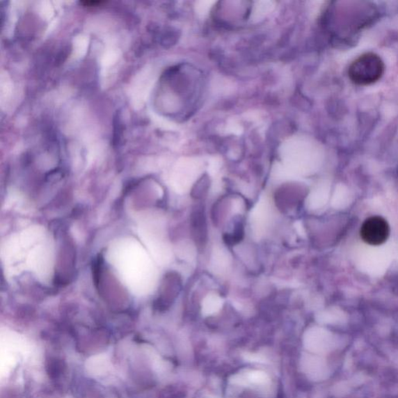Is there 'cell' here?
<instances>
[{
  "label": "cell",
  "mask_w": 398,
  "mask_h": 398,
  "mask_svg": "<svg viewBox=\"0 0 398 398\" xmlns=\"http://www.w3.org/2000/svg\"><path fill=\"white\" fill-rule=\"evenodd\" d=\"M385 65L382 58L373 52L365 53L351 63L348 70L350 81L359 86H369L379 81Z\"/></svg>",
  "instance_id": "1"
},
{
  "label": "cell",
  "mask_w": 398,
  "mask_h": 398,
  "mask_svg": "<svg viewBox=\"0 0 398 398\" xmlns=\"http://www.w3.org/2000/svg\"><path fill=\"white\" fill-rule=\"evenodd\" d=\"M390 232V225L385 218L375 216L364 221L360 230V236L363 241L371 246H380L387 241Z\"/></svg>",
  "instance_id": "2"
},
{
  "label": "cell",
  "mask_w": 398,
  "mask_h": 398,
  "mask_svg": "<svg viewBox=\"0 0 398 398\" xmlns=\"http://www.w3.org/2000/svg\"><path fill=\"white\" fill-rule=\"evenodd\" d=\"M304 198L305 191L301 185L296 184L283 185L276 191L275 196L277 207L283 211L296 209Z\"/></svg>",
  "instance_id": "3"
},
{
  "label": "cell",
  "mask_w": 398,
  "mask_h": 398,
  "mask_svg": "<svg viewBox=\"0 0 398 398\" xmlns=\"http://www.w3.org/2000/svg\"><path fill=\"white\" fill-rule=\"evenodd\" d=\"M192 237L198 247L202 248L207 241L208 228L207 217L202 205H196L191 217Z\"/></svg>",
  "instance_id": "4"
},
{
  "label": "cell",
  "mask_w": 398,
  "mask_h": 398,
  "mask_svg": "<svg viewBox=\"0 0 398 398\" xmlns=\"http://www.w3.org/2000/svg\"><path fill=\"white\" fill-rule=\"evenodd\" d=\"M182 287L181 278L176 273H170L164 278L163 291L159 297V301L169 303L173 301L180 293Z\"/></svg>",
  "instance_id": "5"
},
{
  "label": "cell",
  "mask_w": 398,
  "mask_h": 398,
  "mask_svg": "<svg viewBox=\"0 0 398 398\" xmlns=\"http://www.w3.org/2000/svg\"><path fill=\"white\" fill-rule=\"evenodd\" d=\"M245 385L248 384H255V385H266L270 382L268 374L260 370H253L247 374L243 375Z\"/></svg>",
  "instance_id": "6"
},
{
  "label": "cell",
  "mask_w": 398,
  "mask_h": 398,
  "mask_svg": "<svg viewBox=\"0 0 398 398\" xmlns=\"http://www.w3.org/2000/svg\"><path fill=\"white\" fill-rule=\"evenodd\" d=\"M209 184L207 180H202L196 184V186L192 189L191 196L196 199H202L207 194Z\"/></svg>",
  "instance_id": "7"
}]
</instances>
